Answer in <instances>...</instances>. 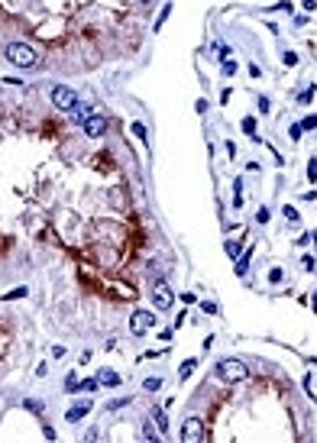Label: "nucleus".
I'll list each match as a JSON object with an SVG mask.
<instances>
[{
    "label": "nucleus",
    "instance_id": "1",
    "mask_svg": "<svg viewBox=\"0 0 317 443\" xmlns=\"http://www.w3.org/2000/svg\"><path fill=\"white\" fill-rule=\"evenodd\" d=\"M3 55H7V62L16 65V68H32V65H39V52L29 42H10V46L3 49Z\"/></svg>",
    "mask_w": 317,
    "mask_h": 443
},
{
    "label": "nucleus",
    "instance_id": "2",
    "mask_svg": "<svg viewBox=\"0 0 317 443\" xmlns=\"http://www.w3.org/2000/svg\"><path fill=\"white\" fill-rule=\"evenodd\" d=\"M246 375H249V369H246V362H243V359H220V362H217V379L230 382V385L243 382Z\"/></svg>",
    "mask_w": 317,
    "mask_h": 443
},
{
    "label": "nucleus",
    "instance_id": "3",
    "mask_svg": "<svg viewBox=\"0 0 317 443\" xmlns=\"http://www.w3.org/2000/svg\"><path fill=\"white\" fill-rule=\"evenodd\" d=\"M155 324H159V314H155V311H133V317H130L133 336H140V333H146V330H152Z\"/></svg>",
    "mask_w": 317,
    "mask_h": 443
},
{
    "label": "nucleus",
    "instance_id": "4",
    "mask_svg": "<svg viewBox=\"0 0 317 443\" xmlns=\"http://www.w3.org/2000/svg\"><path fill=\"white\" fill-rule=\"evenodd\" d=\"M49 97H52V104H55L58 110H71V107L78 104V94L71 91V87H65V84H55Z\"/></svg>",
    "mask_w": 317,
    "mask_h": 443
},
{
    "label": "nucleus",
    "instance_id": "5",
    "mask_svg": "<svg viewBox=\"0 0 317 443\" xmlns=\"http://www.w3.org/2000/svg\"><path fill=\"white\" fill-rule=\"evenodd\" d=\"M181 440L201 443L204 440V420L201 417H185V424H181Z\"/></svg>",
    "mask_w": 317,
    "mask_h": 443
},
{
    "label": "nucleus",
    "instance_id": "6",
    "mask_svg": "<svg viewBox=\"0 0 317 443\" xmlns=\"http://www.w3.org/2000/svg\"><path fill=\"white\" fill-rule=\"evenodd\" d=\"M81 130H85V136H91V139H101L104 133H107V117H101V113H91V117L81 123Z\"/></svg>",
    "mask_w": 317,
    "mask_h": 443
},
{
    "label": "nucleus",
    "instance_id": "7",
    "mask_svg": "<svg viewBox=\"0 0 317 443\" xmlns=\"http://www.w3.org/2000/svg\"><path fill=\"white\" fill-rule=\"evenodd\" d=\"M172 301H175V295H172V288L165 285V281H159V285L152 288V304L159 307V311H169Z\"/></svg>",
    "mask_w": 317,
    "mask_h": 443
},
{
    "label": "nucleus",
    "instance_id": "8",
    "mask_svg": "<svg viewBox=\"0 0 317 443\" xmlns=\"http://www.w3.org/2000/svg\"><path fill=\"white\" fill-rule=\"evenodd\" d=\"M87 414H91V401H81V404H71L65 417H68V424H78V420H85Z\"/></svg>",
    "mask_w": 317,
    "mask_h": 443
},
{
    "label": "nucleus",
    "instance_id": "9",
    "mask_svg": "<svg viewBox=\"0 0 317 443\" xmlns=\"http://www.w3.org/2000/svg\"><path fill=\"white\" fill-rule=\"evenodd\" d=\"M97 382H101V385H107V388H116V385H120V375H116L114 369H107V365H104L101 372H97Z\"/></svg>",
    "mask_w": 317,
    "mask_h": 443
},
{
    "label": "nucleus",
    "instance_id": "10",
    "mask_svg": "<svg viewBox=\"0 0 317 443\" xmlns=\"http://www.w3.org/2000/svg\"><path fill=\"white\" fill-rule=\"evenodd\" d=\"M68 113H71V120H75V123H85V120H87V117H91L94 110H91V107H87V104H81V101H78V104H75V107H71V110H68Z\"/></svg>",
    "mask_w": 317,
    "mask_h": 443
},
{
    "label": "nucleus",
    "instance_id": "11",
    "mask_svg": "<svg viewBox=\"0 0 317 443\" xmlns=\"http://www.w3.org/2000/svg\"><path fill=\"white\" fill-rule=\"evenodd\" d=\"M152 424H155V427H159V434H169V414H165L162 411V408H155V411H152Z\"/></svg>",
    "mask_w": 317,
    "mask_h": 443
},
{
    "label": "nucleus",
    "instance_id": "12",
    "mask_svg": "<svg viewBox=\"0 0 317 443\" xmlns=\"http://www.w3.org/2000/svg\"><path fill=\"white\" fill-rule=\"evenodd\" d=\"M198 369V359H185V362L178 365V379L185 382V379H191V372Z\"/></svg>",
    "mask_w": 317,
    "mask_h": 443
},
{
    "label": "nucleus",
    "instance_id": "13",
    "mask_svg": "<svg viewBox=\"0 0 317 443\" xmlns=\"http://www.w3.org/2000/svg\"><path fill=\"white\" fill-rule=\"evenodd\" d=\"M101 388V382H97V375H94V379H85L81 382V385H78V391H87V395H94V391Z\"/></svg>",
    "mask_w": 317,
    "mask_h": 443
},
{
    "label": "nucleus",
    "instance_id": "14",
    "mask_svg": "<svg viewBox=\"0 0 317 443\" xmlns=\"http://www.w3.org/2000/svg\"><path fill=\"white\" fill-rule=\"evenodd\" d=\"M26 295H29V288L20 285V288H13V291H7V295H3V301H20V298H26Z\"/></svg>",
    "mask_w": 317,
    "mask_h": 443
},
{
    "label": "nucleus",
    "instance_id": "15",
    "mask_svg": "<svg viewBox=\"0 0 317 443\" xmlns=\"http://www.w3.org/2000/svg\"><path fill=\"white\" fill-rule=\"evenodd\" d=\"M224 249H227V256H230V259H240V249H243V246H240V243H233V240H227Z\"/></svg>",
    "mask_w": 317,
    "mask_h": 443
},
{
    "label": "nucleus",
    "instance_id": "16",
    "mask_svg": "<svg viewBox=\"0 0 317 443\" xmlns=\"http://www.w3.org/2000/svg\"><path fill=\"white\" fill-rule=\"evenodd\" d=\"M236 68H240V65L233 62V58H224V78H233V75H236Z\"/></svg>",
    "mask_w": 317,
    "mask_h": 443
},
{
    "label": "nucleus",
    "instance_id": "17",
    "mask_svg": "<svg viewBox=\"0 0 317 443\" xmlns=\"http://www.w3.org/2000/svg\"><path fill=\"white\" fill-rule=\"evenodd\" d=\"M159 437H162V434H155V427L146 420V424H143V440H159Z\"/></svg>",
    "mask_w": 317,
    "mask_h": 443
},
{
    "label": "nucleus",
    "instance_id": "18",
    "mask_svg": "<svg viewBox=\"0 0 317 443\" xmlns=\"http://www.w3.org/2000/svg\"><path fill=\"white\" fill-rule=\"evenodd\" d=\"M169 13H172V3H165V7H162V13H159V20H155V32L162 29V23L169 20Z\"/></svg>",
    "mask_w": 317,
    "mask_h": 443
},
{
    "label": "nucleus",
    "instance_id": "19",
    "mask_svg": "<svg viewBox=\"0 0 317 443\" xmlns=\"http://www.w3.org/2000/svg\"><path fill=\"white\" fill-rule=\"evenodd\" d=\"M23 408H26V411H32V414H39V411H42V401H36V398H26Z\"/></svg>",
    "mask_w": 317,
    "mask_h": 443
},
{
    "label": "nucleus",
    "instance_id": "20",
    "mask_svg": "<svg viewBox=\"0 0 317 443\" xmlns=\"http://www.w3.org/2000/svg\"><path fill=\"white\" fill-rule=\"evenodd\" d=\"M243 133L256 139V120H253V117H246V120H243Z\"/></svg>",
    "mask_w": 317,
    "mask_h": 443
},
{
    "label": "nucleus",
    "instance_id": "21",
    "mask_svg": "<svg viewBox=\"0 0 317 443\" xmlns=\"http://www.w3.org/2000/svg\"><path fill=\"white\" fill-rule=\"evenodd\" d=\"M130 404V398H114V401L107 404V411H120V408H126Z\"/></svg>",
    "mask_w": 317,
    "mask_h": 443
},
{
    "label": "nucleus",
    "instance_id": "22",
    "mask_svg": "<svg viewBox=\"0 0 317 443\" xmlns=\"http://www.w3.org/2000/svg\"><path fill=\"white\" fill-rule=\"evenodd\" d=\"M282 62H285L288 68H294V65H298V52H291V49H288V52L282 55Z\"/></svg>",
    "mask_w": 317,
    "mask_h": 443
},
{
    "label": "nucleus",
    "instance_id": "23",
    "mask_svg": "<svg viewBox=\"0 0 317 443\" xmlns=\"http://www.w3.org/2000/svg\"><path fill=\"white\" fill-rule=\"evenodd\" d=\"M143 388H146V391H159V388H162V379H146V382H143Z\"/></svg>",
    "mask_w": 317,
    "mask_h": 443
},
{
    "label": "nucleus",
    "instance_id": "24",
    "mask_svg": "<svg viewBox=\"0 0 317 443\" xmlns=\"http://www.w3.org/2000/svg\"><path fill=\"white\" fill-rule=\"evenodd\" d=\"M201 311H204V314H220V307H217V301H204Z\"/></svg>",
    "mask_w": 317,
    "mask_h": 443
},
{
    "label": "nucleus",
    "instance_id": "25",
    "mask_svg": "<svg viewBox=\"0 0 317 443\" xmlns=\"http://www.w3.org/2000/svg\"><path fill=\"white\" fill-rule=\"evenodd\" d=\"M65 391H78V375H75V372L65 379Z\"/></svg>",
    "mask_w": 317,
    "mask_h": 443
},
{
    "label": "nucleus",
    "instance_id": "26",
    "mask_svg": "<svg viewBox=\"0 0 317 443\" xmlns=\"http://www.w3.org/2000/svg\"><path fill=\"white\" fill-rule=\"evenodd\" d=\"M301 130H317V113H314V117H304V120H301Z\"/></svg>",
    "mask_w": 317,
    "mask_h": 443
},
{
    "label": "nucleus",
    "instance_id": "27",
    "mask_svg": "<svg viewBox=\"0 0 317 443\" xmlns=\"http://www.w3.org/2000/svg\"><path fill=\"white\" fill-rule=\"evenodd\" d=\"M130 130L136 133V139H143V142H146V126H143V123H133Z\"/></svg>",
    "mask_w": 317,
    "mask_h": 443
},
{
    "label": "nucleus",
    "instance_id": "28",
    "mask_svg": "<svg viewBox=\"0 0 317 443\" xmlns=\"http://www.w3.org/2000/svg\"><path fill=\"white\" fill-rule=\"evenodd\" d=\"M314 101V87H308V91H301V97H298V104H311Z\"/></svg>",
    "mask_w": 317,
    "mask_h": 443
},
{
    "label": "nucleus",
    "instance_id": "29",
    "mask_svg": "<svg viewBox=\"0 0 317 443\" xmlns=\"http://www.w3.org/2000/svg\"><path fill=\"white\" fill-rule=\"evenodd\" d=\"M282 217H285V220H291V223H294V220H298V210H294V207H282Z\"/></svg>",
    "mask_w": 317,
    "mask_h": 443
},
{
    "label": "nucleus",
    "instance_id": "30",
    "mask_svg": "<svg viewBox=\"0 0 317 443\" xmlns=\"http://www.w3.org/2000/svg\"><path fill=\"white\" fill-rule=\"evenodd\" d=\"M308 178L317 181V159H311V162H308Z\"/></svg>",
    "mask_w": 317,
    "mask_h": 443
},
{
    "label": "nucleus",
    "instance_id": "31",
    "mask_svg": "<svg viewBox=\"0 0 317 443\" xmlns=\"http://www.w3.org/2000/svg\"><path fill=\"white\" fill-rule=\"evenodd\" d=\"M288 133H291V139H301V123H291V126H288Z\"/></svg>",
    "mask_w": 317,
    "mask_h": 443
},
{
    "label": "nucleus",
    "instance_id": "32",
    "mask_svg": "<svg viewBox=\"0 0 317 443\" xmlns=\"http://www.w3.org/2000/svg\"><path fill=\"white\" fill-rule=\"evenodd\" d=\"M256 104H259V110H262V113H269V110H272V101H269V97H259Z\"/></svg>",
    "mask_w": 317,
    "mask_h": 443
},
{
    "label": "nucleus",
    "instance_id": "33",
    "mask_svg": "<svg viewBox=\"0 0 317 443\" xmlns=\"http://www.w3.org/2000/svg\"><path fill=\"white\" fill-rule=\"evenodd\" d=\"M269 281H272V285H279V281H282V269H272V272H269Z\"/></svg>",
    "mask_w": 317,
    "mask_h": 443
},
{
    "label": "nucleus",
    "instance_id": "34",
    "mask_svg": "<svg viewBox=\"0 0 317 443\" xmlns=\"http://www.w3.org/2000/svg\"><path fill=\"white\" fill-rule=\"evenodd\" d=\"M249 272V262L246 259H240V262H236V275H246Z\"/></svg>",
    "mask_w": 317,
    "mask_h": 443
},
{
    "label": "nucleus",
    "instance_id": "35",
    "mask_svg": "<svg viewBox=\"0 0 317 443\" xmlns=\"http://www.w3.org/2000/svg\"><path fill=\"white\" fill-rule=\"evenodd\" d=\"M256 220H259V223H265V220H269V210L259 207V210H256Z\"/></svg>",
    "mask_w": 317,
    "mask_h": 443
},
{
    "label": "nucleus",
    "instance_id": "36",
    "mask_svg": "<svg viewBox=\"0 0 317 443\" xmlns=\"http://www.w3.org/2000/svg\"><path fill=\"white\" fill-rule=\"evenodd\" d=\"M217 55H220V58H230V46H217Z\"/></svg>",
    "mask_w": 317,
    "mask_h": 443
},
{
    "label": "nucleus",
    "instance_id": "37",
    "mask_svg": "<svg viewBox=\"0 0 317 443\" xmlns=\"http://www.w3.org/2000/svg\"><path fill=\"white\" fill-rule=\"evenodd\" d=\"M304 7H308V10H317V0H304Z\"/></svg>",
    "mask_w": 317,
    "mask_h": 443
},
{
    "label": "nucleus",
    "instance_id": "38",
    "mask_svg": "<svg viewBox=\"0 0 317 443\" xmlns=\"http://www.w3.org/2000/svg\"><path fill=\"white\" fill-rule=\"evenodd\" d=\"M314 246H317V230H314Z\"/></svg>",
    "mask_w": 317,
    "mask_h": 443
},
{
    "label": "nucleus",
    "instance_id": "39",
    "mask_svg": "<svg viewBox=\"0 0 317 443\" xmlns=\"http://www.w3.org/2000/svg\"><path fill=\"white\" fill-rule=\"evenodd\" d=\"M140 3H152V0H140Z\"/></svg>",
    "mask_w": 317,
    "mask_h": 443
}]
</instances>
